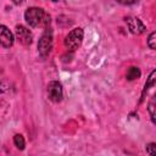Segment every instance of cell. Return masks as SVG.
<instances>
[{"label": "cell", "mask_w": 156, "mask_h": 156, "mask_svg": "<svg viewBox=\"0 0 156 156\" xmlns=\"http://www.w3.org/2000/svg\"><path fill=\"white\" fill-rule=\"evenodd\" d=\"M51 1H58V0H51Z\"/></svg>", "instance_id": "obj_16"}, {"label": "cell", "mask_w": 156, "mask_h": 156, "mask_svg": "<svg viewBox=\"0 0 156 156\" xmlns=\"http://www.w3.org/2000/svg\"><path fill=\"white\" fill-rule=\"evenodd\" d=\"M15 38L12 32L4 24H0V45L4 48H10L13 45Z\"/></svg>", "instance_id": "obj_5"}, {"label": "cell", "mask_w": 156, "mask_h": 156, "mask_svg": "<svg viewBox=\"0 0 156 156\" xmlns=\"http://www.w3.org/2000/svg\"><path fill=\"white\" fill-rule=\"evenodd\" d=\"M116 1L119 2V4H122V5H133V4L138 2L139 0H116Z\"/></svg>", "instance_id": "obj_14"}, {"label": "cell", "mask_w": 156, "mask_h": 156, "mask_svg": "<svg viewBox=\"0 0 156 156\" xmlns=\"http://www.w3.org/2000/svg\"><path fill=\"white\" fill-rule=\"evenodd\" d=\"M52 49V30L50 27L45 28V32L38 41V52L41 57H46Z\"/></svg>", "instance_id": "obj_2"}, {"label": "cell", "mask_w": 156, "mask_h": 156, "mask_svg": "<svg viewBox=\"0 0 156 156\" xmlns=\"http://www.w3.org/2000/svg\"><path fill=\"white\" fill-rule=\"evenodd\" d=\"M139 77H140V71H139L138 67H130L127 71V79L128 80H134Z\"/></svg>", "instance_id": "obj_8"}, {"label": "cell", "mask_w": 156, "mask_h": 156, "mask_svg": "<svg viewBox=\"0 0 156 156\" xmlns=\"http://www.w3.org/2000/svg\"><path fill=\"white\" fill-rule=\"evenodd\" d=\"M11 1H12L15 5H21V4L23 2V0H11Z\"/></svg>", "instance_id": "obj_15"}, {"label": "cell", "mask_w": 156, "mask_h": 156, "mask_svg": "<svg viewBox=\"0 0 156 156\" xmlns=\"http://www.w3.org/2000/svg\"><path fill=\"white\" fill-rule=\"evenodd\" d=\"M6 89H7V82H6L5 78H2L0 76V94H2L4 91H6Z\"/></svg>", "instance_id": "obj_12"}, {"label": "cell", "mask_w": 156, "mask_h": 156, "mask_svg": "<svg viewBox=\"0 0 156 156\" xmlns=\"http://www.w3.org/2000/svg\"><path fill=\"white\" fill-rule=\"evenodd\" d=\"M16 38L22 45H29L32 43L33 35L30 30L24 26H16Z\"/></svg>", "instance_id": "obj_6"}, {"label": "cell", "mask_w": 156, "mask_h": 156, "mask_svg": "<svg viewBox=\"0 0 156 156\" xmlns=\"http://www.w3.org/2000/svg\"><path fill=\"white\" fill-rule=\"evenodd\" d=\"M26 22L33 28H46L50 26V15L40 7H29L24 12Z\"/></svg>", "instance_id": "obj_1"}, {"label": "cell", "mask_w": 156, "mask_h": 156, "mask_svg": "<svg viewBox=\"0 0 156 156\" xmlns=\"http://www.w3.org/2000/svg\"><path fill=\"white\" fill-rule=\"evenodd\" d=\"M155 149H156V146H155V143H150V144L146 146V152H147L149 155H155V154H156Z\"/></svg>", "instance_id": "obj_13"}, {"label": "cell", "mask_w": 156, "mask_h": 156, "mask_svg": "<svg viewBox=\"0 0 156 156\" xmlns=\"http://www.w3.org/2000/svg\"><path fill=\"white\" fill-rule=\"evenodd\" d=\"M13 143H15V145L17 146V149H20V150H23L24 149V139H23V136L21 135V134H16L15 135V138H13Z\"/></svg>", "instance_id": "obj_9"}, {"label": "cell", "mask_w": 156, "mask_h": 156, "mask_svg": "<svg viewBox=\"0 0 156 156\" xmlns=\"http://www.w3.org/2000/svg\"><path fill=\"white\" fill-rule=\"evenodd\" d=\"M126 23H127L129 30L133 34H141L146 29L145 26H144V23L139 18H136V17H127L126 18Z\"/></svg>", "instance_id": "obj_7"}, {"label": "cell", "mask_w": 156, "mask_h": 156, "mask_svg": "<svg viewBox=\"0 0 156 156\" xmlns=\"http://www.w3.org/2000/svg\"><path fill=\"white\" fill-rule=\"evenodd\" d=\"M154 108H155V100L152 99L149 104V113H150V117H151V121L152 123H155V112H154Z\"/></svg>", "instance_id": "obj_11"}, {"label": "cell", "mask_w": 156, "mask_h": 156, "mask_svg": "<svg viewBox=\"0 0 156 156\" xmlns=\"http://www.w3.org/2000/svg\"><path fill=\"white\" fill-rule=\"evenodd\" d=\"M83 29L82 28H74L72 29L65 38V45L68 50H76L80 46L82 41H83Z\"/></svg>", "instance_id": "obj_3"}, {"label": "cell", "mask_w": 156, "mask_h": 156, "mask_svg": "<svg viewBox=\"0 0 156 156\" xmlns=\"http://www.w3.org/2000/svg\"><path fill=\"white\" fill-rule=\"evenodd\" d=\"M62 96H63V90L61 83L56 80L50 82L48 84V98L52 102H60L62 100Z\"/></svg>", "instance_id": "obj_4"}, {"label": "cell", "mask_w": 156, "mask_h": 156, "mask_svg": "<svg viewBox=\"0 0 156 156\" xmlns=\"http://www.w3.org/2000/svg\"><path fill=\"white\" fill-rule=\"evenodd\" d=\"M155 37H156V33L155 32H152L150 35H149V38H147V45H149V48L151 49V50H155V48H156V44H155Z\"/></svg>", "instance_id": "obj_10"}]
</instances>
